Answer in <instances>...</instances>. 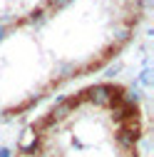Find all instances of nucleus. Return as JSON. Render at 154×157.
Segmentation results:
<instances>
[{"label": "nucleus", "instance_id": "nucleus-11", "mask_svg": "<svg viewBox=\"0 0 154 157\" xmlns=\"http://www.w3.org/2000/svg\"><path fill=\"white\" fill-rule=\"evenodd\" d=\"M0 157H13V150L10 147H0Z\"/></svg>", "mask_w": 154, "mask_h": 157}, {"label": "nucleus", "instance_id": "nucleus-8", "mask_svg": "<svg viewBox=\"0 0 154 157\" xmlns=\"http://www.w3.org/2000/svg\"><path fill=\"white\" fill-rule=\"evenodd\" d=\"M10 30H13V28H10L8 23H0V43H3V40H5V37L10 35Z\"/></svg>", "mask_w": 154, "mask_h": 157}, {"label": "nucleus", "instance_id": "nucleus-4", "mask_svg": "<svg viewBox=\"0 0 154 157\" xmlns=\"http://www.w3.org/2000/svg\"><path fill=\"white\" fill-rule=\"evenodd\" d=\"M72 3H75V0H45L42 8H45V13H62V10L70 8Z\"/></svg>", "mask_w": 154, "mask_h": 157}, {"label": "nucleus", "instance_id": "nucleus-9", "mask_svg": "<svg viewBox=\"0 0 154 157\" xmlns=\"http://www.w3.org/2000/svg\"><path fill=\"white\" fill-rule=\"evenodd\" d=\"M139 82H144V85H152V70H144V72H142Z\"/></svg>", "mask_w": 154, "mask_h": 157}, {"label": "nucleus", "instance_id": "nucleus-10", "mask_svg": "<svg viewBox=\"0 0 154 157\" xmlns=\"http://www.w3.org/2000/svg\"><path fill=\"white\" fill-rule=\"evenodd\" d=\"M119 67H122L119 63H117V65H114V67H109V70H107V77H114V75H117V72H119Z\"/></svg>", "mask_w": 154, "mask_h": 157}, {"label": "nucleus", "instance_id": "nucleus-5", "mask_svg": "<svg viewBox=\"0 0 154 157\" xmlns=\"http://www.w3.org/2000/svg\"><path fill=\"white\" fill-rule=\"evenodd\" d=\"M45 17H47L45 8H42V5H37V8H32V10H30V15L25 17V23H30V25H35V28H37V25H42V23H45Z\"/></svg>", "mask_w": 154, "mask_h": 157}, {"label": "nucleus", "instance_id": "nucleus-7", "mask_svg": "<svg viewBox=\"0 0 154 157\" xmlns=\"http://www.w3.org/2000/svg\"><path fill=\"white\" fill-rule=\"evenodd\" d=\"M70 77H80L77 65L75 63H62L60 65V80H70ZM60 80H57V82H60Z\"/></svg>", "mask_w": 154, "mask_h": 157}, {"label": "nucleus", "instance_id": "nucleus-3", "mask_svg": "<svg viewBox=\"0 0 154 157\" xmlns=\"http://www.w3.org/2000/svg\"><path fill=\"white\" fill-rule=\"evenodd\" d=\"M80 100H82V97H65V100H60V102H57V105H55V107L47 112V117H50V120H52L55 125H57V122H62L67 115H72V112L77 110Z\"/></svg>", "mask_w": 154, "mask_h": 157}, {"label": "nucleus", "instance_id": "nucleus-2", "mask_svg": "<svg viewBox=\"0 0 154 157\" xmlns=\"http://www.w3.org/2000/svg\"><path fill=\"white\" fill-rule=\"evenodd\" d=\"M139 137H142V127L137 120H129V122H122L117 127V132H114V140H117V145L127 152H132L134 147H137L139 142Z\"/></svg>", "mask_w": 154, "mask_h": 157}, {"label": "nucleus", "instance_id": "nucleus-12", "mask_svg": "<svg viewBox=\"0 0 154 157\" xmlns=\"http://www.w3.org/2000/svg\"><path fill=\"white\" fill-rule=\"evenodd\" d=\"M17 157H32V155H17Z\"/></svg>", "mask_w": 154, "mask_h": 157}, {"label": "nucleus", "instance_id": "nucleus-6", "mask_svg": "<svg viewBox=\"0 0 154 157\" xmlns=\"http://www.w3.org/2000/svg\"><path fill=\"white\" fill-rule=\"evenodd\" d=\"M129 40H132V28L124 25V28H119L117 33H114V45H117V48H124Z\"/></svg>", "mask_w": 154, "mask_h": 157}, {"label": "nucleus", "instance_id": "nucleus-1", "mask_svg": "<svg viewBox=\"0 0 154 157\" xmlns=\"http://www.w3.org/2000/svg\"><path fill=\"white\" fill-rule=\"evenodd\" d=\"M122 92H124V87H122V85L100 82V85L87 87L80 97H82V100H87V102H92L94 107H109L114 100H119V97H122Z\"/></svg>", "mask_w": 154, "mask_h": 157}]
</instances>
